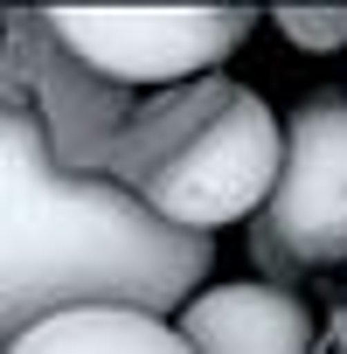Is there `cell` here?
I'll return each instance as SVG.
<instances>
[{"mask_svg": "<svg viewBox=\"0 0 347 354\" xmlns=\"http://www.w3.org/2000/svg\"><path fill=\"white\" fill-rule=\"evenodd\" d=\"M181 340L195 354H306L312 319L278 285H209L181 306Z\"/></svg>", "mask_w": 347, "mask_h": 354, "instance_id": "5b68a950", "label": "cell"}, {"mask_svg": "<svg viewBox=\"0 0 347 354\" xmlns=\"http://www.w3.org/2000/svg\"><path fill=\"white\" fill-rule=\"evenodd\" d=\"M42 21L77 63L111 84L202 77L250 35V8H49Z\"/></svg>", "mask_w": 347, "mask_h": 354, "instance_id": "3957f363", "label": "cell"}, {"mask_svg": "<svg viewBox=\"0 0 347 354\" xmlns=\"http://www.w3.org/2000/svg\"><path fill=\"white\" fill-rule=\"evenodd\" d=\"M209 236L167 230L139 188L56 160L49 125L0 84V347L63 306H188Z\"/></svg>", "mask_w": 347, "mask_h": 354, "instance_id": "6da1fadb", "label": "cell"}, {"mask_svg": "<svg viewBox=\"0 0 347 354\" xmlns=\"http://www.w3.org/2000/svg\"><path fill=\"white\" fill-rule=\"evenodd\" d=\"M271 236L306 257H347V97H312L285 125V160L271 188Z\"/></svg>", "mask_w": 347, "mask_h": 354, "instance_id": "277c9868", "label": "cell"}, {"mask_svg": "<svg viewBox=\"0 0 347 354\" xmlns=\"http://www.w3.org/2000/svg\"><path fill=\"white\" fill-rule=\"evenodd\" d=\"M278 160H285V125L257 91H229L181 146H174L153 174L139 202L167 223V230H188L209 236L223 223H243L271 202L278 188Z\"/></svg>", "mask_w": 347, "mask_h": 354, "instance_id": "7a4b0ae2", "label": "cell"}, {"mask_svg": "<svg viewBox=\"0 0 347 354\" xmlns=\"http://www.w3.org/2000/svg\"><path fill=\"white\" fill-rule=\"evenodd\" d=\"M0 354H195L167 313H139V306H63L49 319H35L21 340H8Z\"/></svg>", "mask_w": 347, "mask_h": 354, "instance_id": "8992f818", "label": "cell"}]
</instances>
